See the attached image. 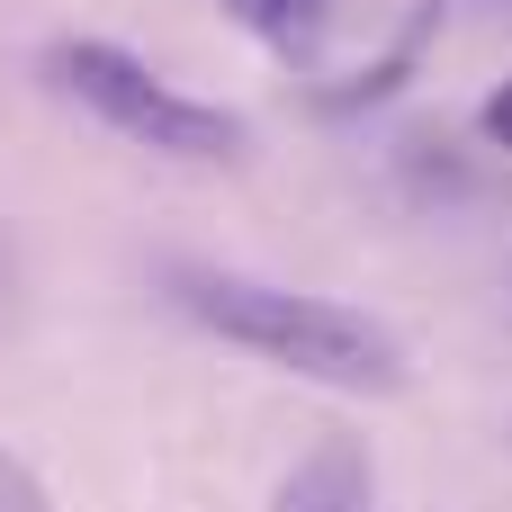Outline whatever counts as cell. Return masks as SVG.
Instances as JSON below:
<instances>
[{
    "mask_svg": "<svg viewBox=\"0 0 512 512\" xmlns=\"http://www.w3.org/2000/svg\"><path fill=\"white\" fill-rule=\"evenodd\" d=\"M171 297L207 333L261 351L270 369H297L315 387H342V396H396L405 387V342L387 324H369L360 306L297 297V288H270L243 270H171Z\"/></svg>",
    "mask_w": 512,
    "mask_h": 512,
    "instance_id": "6da1fadb",
    "label": "cell"
},
{
    "mask_svg": "<svg viewBox=\"0 0 512 512\" xmlns=\"http://www.w3.org/2000/svg\"><path fill=\"white\" fill-rule=\"evenodd\" d=\"M45 81L63 99H81L99 126H117L126 144H144V153H171V162H234L243 153V117H225L207 99H180L153 63H135L108 36H63L45 54Z\"/></svg>",
    "mask_w": 512,
    "mask_h": 512,
    "instance_id": "7a4b0ae2",
    "label": "cell"
},
{
    "mask_svg": "<svg viewBox=\"0 0 512 512\" xmlns=\"http://www.w3.org/2000/svg\"><path fill=\"white\" fill-rule=\"evenodd\" d=\"M270 512H378V477H369V450L351 441V432H324L288 477H279V495Z\"/></svg>",
    "mask_w": 512,
    "mask_h": 512,
    "instance_id": "3957f363",
    "label": "cell"
},
{
    "mask_svg": "<svg viewBox=\"0 0 512 512\" xmlns=\"http://www.w3.org/2000/svg\"><path fill=\"white\" fill-rule=\"evenodd\" d=\"M243 36H261L270 54H315V36H324V18H333V0H216Z\"/></svg>",
    "mask_w": 512,
    "mask_h": 512,
    "instance_id": "277c9868",
    "label": "cell"
},
{
    "mask_svg": "<svg viewBox=\"0 0 512 512\" xmlns=\"http://www.w3.org/2000/svg\"><path fill=\"white\" fill-rule=\"evenodd\" d=\"M432 18H441V9H423V18H414V27L396 36V54H387V63H369L360 81H342V90H324V108H369V99H387V90H396V81H405V72L423 63V36H432Z\"/></svg>",
    "mask_w": 512,
    "mask_h": 512,
    "instance_id": "5b68a950",
    "label": "cell"
},
{
    "mask_svg": "<svg viewBox=\"0 0 512 512\" xmlns=\"http://www.w3.org/2000/svg\"><path fill=\"white\" fill-rule=\"evenodd\" d=\"M0 512H54V504H45V486H36L9 450H0Z\"/></svg>",
    "mask_w": 512,
    "mask_h": 512,
    "instance_id": "8992f818",
    "label": "cell"
},
{
    "mask_svg": "<svg viewBox=\"0 0 512 512\" xmlns=\"http://www.w3.org/2000/svg\"><path fill=\"white\" fill-rule=\"evenodd\" d=\"M486 135H495V144H504V153H512V81H504V90H495V99H486Z\"/></svg>",
    "mask_w": 512,
    "mask_h": 512,
    "instance_id": "52a82bcc",
    "label": "cell"
}]
</instances>
